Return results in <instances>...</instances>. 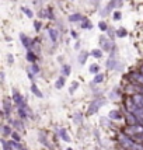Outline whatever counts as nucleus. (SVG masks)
Instances as JSON below:
<instances>
[{"label":"nucleus","mask_w":143,"mask_h":150,"mask_svg":"<svg viewBox=\"0 0 143 150\" xmlns=\"http://www.w3.org/2000/svg\"><path fill=\"white\" fill-rule=\"evenodd\" d=\"M104 104L103 100H95V101H93V103L90 104V107H88V111H87V114L88 115H93V114H95L97 111L100 110V107Z\"/></svg>","instance_id":"1"},{"label":"nucleus","mask_w":143,"mask_h":150,"mask_svg":"<svg viewBox=\"0 0 143 150\" xmlns=\"http://www.w3.org/2000/svg\"><path fill=\"white\" fill-rule=\"evenodd\" d=\"M20 40H21V42H23V47L27 48V49H30L31 48V45L34 44V41L30 40L27 35H24V34H20Z\"/></svg>","instance_id":"2"},{"label":"nucleus","mask_w":143,"mask_h":150,"mask_svg":"<svg viewBox=\"0 0 143 150\" xmlns=\"http://www.w3.org/2000/svg\"><path fill=\"white\" fill-rule=\"evenodd\" d=\"M131 77L135 80L136 84H139V86H143V74L140 72H133V73H131Z\"/></svg>","instance_id":"3"},{"label":"nucleus","mask_w":143,"mask_h":150,"mask_svg":"<svg viewBox=\"0 0 143 150\" xmlns=\"http://www.w3.org/2000/svg\"><path fill=\"white\" fill-rule=\"evenodd\" d=\"M100 44H101V47H103L104 51H111V47H114V44H111L108 40H105L104 37L100 38Z\"/></svg>","instance_id":"4"},{"label":"nucleus","mask_w":143,"mask_h":150,"mask_svg":"<svg viewBox=\"0 0 143 150\" xmlns=\"http://www.w3.org/2000/svg\"><path fill=\"white\" fill-rule=\"evenodd\" d=\"M13 101H14V103H16L18 107H20V105L24 103V101H23V97L20 95V93H18L17 90H13Z\"/></svg>","instance_id":"5"},{"label":"nucleus","mask_w":143,"mask_h":150,"mask_svg":"<svg viewBox=\"0 0 143 150\" xmlns=\"http://www.w3.org/2000/svg\"><path fill=\"white\" fill-rule=\"evenodd\" d=\"M132 100H133V101H135V103L143 110V95L140 94V93H136V94L132 95Z\"/></svg>","instance_id":"6"},{"label":"nucleus","mask_w":143,"mask_h":150,"mask_svg":"<svg viewBox=\"0 0 143 150\" xmlns=\"http://www.w3.org/2000/svg\"><path fill=\"white\" fill-rule=\"evenodd\" d=\"M107 66H108V69H117V67H119V65L117 63V58H114V56L111 55V58H110V60L107 62Z\"/></svg>","instance_id":"7"},{"label":"nucleus","mask_w":143,"mask_h":150,"mask_svg":"<svg viewBox=\"0 0 143 150\" xmlns=\"http://www.w3.org/2000/svg\"><path fill=\"white\" fill-rule=\"evenodd\" d=\"M31 91H32V93H34L35 95H37L38 98H42V97H44V95H42V93L40 91V88L37 87V84H35V83H32V86H31Z\"/></svg>","instance_id":"8"},{"label":"nucleus","mask_w":143,"mask_h":150,"mask_svg":"<svg viewBox=\"0 0 143 150\" xmlns=\"http://www.w3.org/2000/svg\"><path fill=\"white\" fill-rule=\"evenodd\" d=\"M49 35H51V40L53 41V42H56L58 38H59V32L56 31V30H53V28H51V30H49Z\"/></svg>","instance_id":"9"},{"label":"nucleus","mask_w":143,"mask_h":150,"mask_svg":"<svg viewBox=\"0 0 143 150\" xmlns=\"http://www.w3.org/2000/svg\"><path fill=\"white\" fill-rule=\"evenodd\" d=\"M87 56H88V52H81V53L79 55V59H77V60H79V63L80 65H84V63H86V60H87Z\"/></svg>","instance_id":"10"},{"label":"nucleus","mask_w":143,"mask_h":150,"mask_svg":"<svg viewBox=\"0 0 143 150\" xmlns=\"http://www.w3.org/2000/svg\"><path fill=\"white\" fill-rule=\"evenodd\" d=\"M27 60H28V62H31V63H35V60H37V55H35L34 52H31V51H28V52H27Z\"/></svg>","instance_id":"11"},{"label":"nucleus","mask_w":143,"mask_h":150,"mask_svg":"<svg viewBox=\"0 0 143 150\" xmlns=\"http://www.w3.org/2000/svg\"><path fill=\"white\" fill-rule=\"evenodd\" d=\"M90 53H91V56H94V58H97V59L103 58V51H101V49H93Z\"/></svg>","instance_id":"12"},{"label":"nucleus","mask_w":143,"mask_h":150,"mask_svg":"<svg viewBox=\"0 0 143 150\" xmlns=\"http://www.w3.org/2000/svg\"><path fill=\"white\" fill-rule=\"evenodd\" d=\"M59 132H60V138L63 139L65 142H70V138H69V133L66 132V129H60Z\"/></svg>","instance_id":"13"},{"label":"nucleus","mask_w":143,"mask_h":150,"mask_svg":"<svg viewBox=\"0 0 143 150\" xmlns=\"http://www.w3.org/2000/svg\"><path fill=\"white\" fill-rule=\"evenodd\" d=\"M52 13V10L51 8H47V10H44L42 13H41V17H48V18H53V14H51Z\"/></svg>","instance_id":"14"},{"label":"nucleus","mask_w":143,"mask_h":150,"mask_svg":"<svg viewBox=\"0 0 143 150\" xmlns=\"http://www.w3.org/2000/svg\"><path fill=\"white\" fill-rule=\"evenodd\" d=\"M3 108H4V112H6V115L8 117V114L11 112V107H10V103H8L7 100L3 103Z\"/></svg>","instance_id":"15"},{"label":"nucleus","mask_w":143,"mask_h":150,"mask_svg":"<svg viewBox=\"0 0 143 150\" xmlns=\"http://www.w3.org/2000/svg\"><path fill=\"white\" fill-rule=\"evenodd\" d=\"M79 20H83L81 14H79V13H76V14H72V16H69V21H79Z\"/></svg>","instance_id":"16"},{"label":"nucleus","mask_w":143,"mask_h":150,"mask_svg":"<svg viewBox=\"0 0 143 150\" xmlns=\"http://www.w3.org/2000/svg\"><path fill=\"white\" fill-rule=\"evenodd\" d=\"M110 118L111 119H121L122 117H121V114H119L118 111H111V112H110Z\"/></svg>","instance_id":"17"},{"label":"nucleus","mask_w":143,"mask_h":150,"mask_svg":"<svg viewBox=\"0 0 143 150\" xmlns=\"http://www.w3.org/2000/svg\"><path fill=\"white\" fill-rule=\"evenodd\" d=\"M128 31L125 30V28H119L118 31H117V37H119V38H124V37H126Z\"/></svg>","instance_id":"18"},{"label":"nucleus","mask_w":143,"mask_h":150,"mask_svg":"<svg viewBox=\"0 0 143 150\" xmlns=\"http://www.w3.org/2000/svg\"><path fill=\"white\" fill-rule=\"evenodd\" d=\"M88 70H90V73H98V72H100V66H98V65H90V69H88Z\"/></svg>","instance_id":"19"},{"label":"nucleus","mask_w":143,"mask_h":150,"mask_svg":"<svg viewBox=\"0 0 143 150\" xmlns=\"http://www.w3.org/2000/svg\"><path fill=\"white\" fill-rule=\"evenodd\" d=\"M63 86H65V79H63V77H59V79L56 80L55 87H56V88H62Z\"/></svg>","instance_id":"20"},{"label":"nucleus","mask_w":143,"mask_h":150,"mask_svg":"<svg viewBox=\"0 0 143 150\" xmlns=\"http://www.w3.org/2000/svg\"><path fill=\"white\" fill-rule=\"evenodd\" d=\"M103 80H104V76H103V74H97V76L94 77V80H93V81H94L95 84H98V83H101Z\"/></svg>","instance_id":"21"},{"label":"nucleus","mask_w":143,"mask_h":150,"mask_svg":"<svg viewBox=\"0 0 143 150\" xmlns=\"http://www.w3.org/2000/svg\"><path fill=\"white\" fill-rule=\"evenodd\" d=\"M40 140H41L42 143H44V144H47V146H49V143H48V140H47V136H45V135L42 133V132L40 133Z\"/></svg>","instance_id":"22"},{"label":"nucleus","mask_w":143,"mask_h":150,"mask_svg":"<svg viewBox=\"0 0 143 150\" xmlns=\"http://www.w3.org/2000/svg\"><path fill=\"white\" fill-rule=\"evenodd\" d=\"M21 11H24V13L27 14V17H30V18H31L32 16H34V14H32V11H31V10H30V8H27V7H23V8H21Z\"/></svg>","instance_id":"23"},{"label":"nucleus","mask_w":143,"mask_h":150,"mask_svg":"<svg viewBox=\"0 0 143 150\" xmlns=\"http://www.w3.org/2000/svg\"><path fill=\"white\" fill-rule=\"evenodd\" d=\"M3 133H4V136H7V135H11V129H10L7 125H3Z\"/></svg>","instance_id":"24"},{"label":"nucleus","mask_w":143,"mask_h":150,"mask_svg":"<svg viewBox=\"0 0 143 150\" xmlns=\"http://www.w3.org/2000/svg\"><path fill=\"white\" fill-rule=\"evenodd\" d=\"M98 28H100L101 31H107V30H108V27H107V24L104 23V21H101V23L98 24Z\"/></svg>","instance_id":"25"},{"label":"nucleus","mask_w":143,"mask_h":150,"mask_svg":"<svg viewBox=\"0 0 143 150\" xmlns=\"http://www.w3.org/2000/svg\"><path fill=\"white\" fill-rule=\"evenodd\" d=\"M8 144H10L11 147H14V149H20V147H21V146H20L16 140H10V142H8Z\"/></svg>","instance_id":"26"},{"label":"nucleus","mask_w":143,"mask_h":150,"mask_svg":"<svg viewBox=\"0 0 143 150\" xmlns=\"http://www.w3.org/2000/svg\"><path fill=\"white\" fill-rule=\"evenodd\" d=\"M70 66L69 65H66V66H63V74H66V76H69L70 74Z\"/></svg>","instance_id":"27"},{"label":"nucleus","mask_w":143,"mask_h":150,"mask_svg":"<svg viewBox=\"0 0 143 150\" xmlns=\"http://www.w3.org/2000/svg\"><path fill=\"white\" fill-rule=\"evenodd\" d=\"M77 87H79V83H76V81H74V83H73V84L70 86V90H69V91H70L72 94H73V93H74V90H76Z\"/></svg>","instance_id":"28"},{"label":"nucleus","mask_w":143,"mask_h":150,"mask_svg":"<svg viewBox=\"0 0 143 150\" xmlns=\"http://www.w3.org/2000/svg\"><path fill=\"white\" fill-rule=\"evenodd\" d=\"M31 72H32V73H34V74H37V73L40 72V67H38L37 65L34 63V65H32V67H31Z\"/></svg>","instance_id":"29"},{"label":"nucleus","mask_w":143,"mask_h":150,"mask_svg":"<svg viewBox=\"0 0 143 150\" xmlns=\"http://www.w3.org/2000/svg\"><path fill=\"white\" fill-rule=\"evenodd\" d=\"M74 121H76V122H81V115H80V112L79 114H76V115H74Z\"/></svg>","instance_id":"30"},{"label":"nucleus","mask_w":143,"mask_h":150,"mask_svg":"<svg viewBox=\"0 0 143 150\" xmlns=\"http://www.w3.org/2000/svg\"><path fill=\"white\" fill-rule=\"evenodd\" d=\"M34 24H35V30H37V31H40L41 30V23L40 21H35Z\"/></svg>","instance_id":"31"},{"label":"nucleus","mask_w":143,"mask_h":150,"mask_svg":"<svg viewBox=\"0 0 143 150\" xmlns=\"http://www.w3.org/2000/svg\"><path fill=\"white\" fill-rule=\"evenodd\" d=\"M11 136H13V140H16V142H18L20 140V136L17 133H11Z\"/></svg>","instance_id":"32"},{"label":"nucleus","mask_w":143,"mask_h":150,"mask_svg":"<svg viewBox=\"0 0 143 150\" xmlns=\"http://www.w3.org/2000/svg\"><path fill=\"white\" fill-rule=\"evenodd\" d=\"M13 124L16 125V128H18V129H23V125H21V122H18V121H17V122H13Z\"/></svg>","instance_id":"33"},{"label":"nucleus","mask_w":143,"mask_h":150,"mask_svg":"<svg viewBox=\"0 0 143 150\" xmlns=\"http://www.w3.org/2000/svg\"><path fill=\"white\" fill-rule=\"evenodd\" d=\"M114 18H115V20H119V18H121V13H119V11H115V14H114Z\"/></svg>","instance_id":"34"},{"label":"nucleus","mask_w":143,"mask_h":150,"mask_svg":"<svg viewBox=\"0 0 143 150\" xmlns=\"http://www.w3.org/2000/svg\"><path fill=\"white\" fill-rule=\"evenodd\" d=\"M83 28H91V24H88L87 21H84V24H83Z\"/></svg>","instance_id":"35"},{"label":"nucleus","mask_w":143,"mask_h":150,"mask_svg":"<svg viewBox=\"0 0 143 150\" xmlns=\"http://www.w3.org/2000/svg\"><path fill=\"white\" fill-rule=\"evenodd\" d=\"M14 62V59H13V56L11 55H8V63H13Z\"/></svg>","instance_id":"36"},{"label":"nucleus","mask_w":143,"mask_h":150,"mask_svg":"<svg viewBox=\"0 0 143 150\" xmlns=\"http://www.w3.org/2000/svg\"><path fill=\"white\" fill-rule=\"evenodd\" d=\"M72 35H73V38H77V34H76L74 31H72Z\"/></svg>","instance_id":"37"},{"label":"nucleus","mask_w":143,"mask_h":150,"mask_svg":"<svg viewBox=\"0 0 143 150\" xmlns=\"http://www.w3.org/2000/svg\"><path fill=\"white\" fill-rule=\"evenodd\" d=\"M18 150H27V149H23V147H20V149H18Z\"/></svg>","instance_id":"38"},{"label":"nucleus","mask_w":143,"mask_h":150,"mask_svg":"<svg viewBox=\"0 0 143 150\" xmlns=\"http://www.w3.org/2000/svg\"><path fill=\"white\" fill-rule=\"evenodd\" d=\"M140 73H142V74H143V67H142V69H140Z\"/></svg>","instance_id":"39"},{"label":"nucleus","mask_w":143,"mask_h":150,"mask_svg":"<svg viewBox=\"0 0 143 150\" xmlns=\"http://www.w3.org/2000/svg\"><path fill=\"white\" fill-rule=\"evenodd\" d=\"M67 150H72V149H67Z\"/></svg>","instance_id":"40"}]
</instances>
